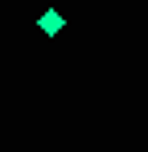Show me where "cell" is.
Instances as JSON below:
<instances>
[{
  "label": "cell",
  "mask_w": 148,
  "mask_h": 152,
  "mask_svg": "<svg viewBox=\"0 0 148 152\" xmlns=\"http://www.w3.org/2000/svg\"><path fill=\"white\" fill-rule=\"evenodd\" d=\"M37 25H41V33H45V37H53V33H62V29H66V17L49 8V12H41V17H37Z\"/></svg>",
  "instance_id": "obj_1"
}]
</instances>
